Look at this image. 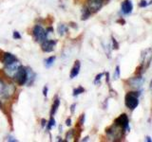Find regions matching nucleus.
Segmentation results:
<instances>
[{
  "instance_id": "1",
  "label": "nucleus",
  "mask_w": 152,
  "mask_h": 142,
  "mask_svg": "<svg viewBox=\"0 0 152 142\" xmlns=\"http://www.w3.org/2000/svg\"><path fill=\"white\" fill-rule=\"evenodd\" d=\"M151 61H152V49L151 47H148V49L142 51L140 65L136 68V74L142 75L144 72H145L146 69L149 67Z\"/></svg>"
},
{
  "instance_id": "32",
  "label": "nucleus",
  "mask_w": 152,
  "mask_h": 142,
  "mask_svg": "<svg viewBox=\"0 0 152 142\" xmlns=\"http://www.w3.org/2000/svg\"><path fill=\"white\" fill-rule=\"evenodd\" d=\"M41 122H42V124H41V125H42V127H45V126L47 125V121H46V120H42V121H41Z\"/></svg>"
},
{
  "instance_id": "21",
  "label": "nucleus",
  "mask_w": 152,
  "mask_h": 142,
  "mask_svg": "<svg viewBox=\"0 0 152 142\" xmlns=\"http://www.w3.org/2000/svg\"><path fill=\"white\" fill-rule=\"evenodd\" d=\"M119 78H120V66L117 65L116 68H115V73H114V75H113V79L118 80Z\"/></svg>"
},
{
  "instance_id": "19",
  "label": "nucleus",
  "mask_w": 152,
  "mask_h": 142,
  "mask_svg": "<svg viewBox=\"0 0 152 142\" xmlns=\"http://www.w3.org/2000/svg\"><path fill=\"white\" fill-rule=\"evenodd\" d=\"M84 92H85V88L82 87V86H78L77 88H74V89H73V93H72V95H73L74 97H77L78 95L82 94V93H84Z\"/></svg>"
},
{
  "instance_id": "33",
  "label": "nucleus",
  "mask_w": 152,
  "mask_h": 142,
  "mask_svg": "<svg viewBox=\"0 0 152 142\" xmlns=\"http://www.w3.org/2000/svg\"><path fill=\"white\" fill-rule=\"evenodd\" d=\"M106 80H107V83H109V73H106Z\"/></svg>"
},
{
  "instance_id": "15",
  "label": "nucleus",
  "mask_w": 152,
  "mask_h": 142,
  "mask_svg": "<svg viewBox=\"0 0 152 142\" xmlns=\"http://www.w3.org/2000/svg\"><path fill=\"white\" fill-rule=\"evenodd\" d=\"M59 105H60V99H55L54 102H53V104H52V106H51V111H50V116L51 117H53L55 115V113L57 112V110H58V108H59Z\"/></svg>"
},
{
  "instance_id": "22",
  "label": "nucleus",
  "mask_w": 152,
  "mask_h": 142,
  "mask_svg": "<svg viewBox=\"0 0 152 142\" xmlns=\"http://www.w3.org/2000/svg\"><path fill=\"white\" fill-rule=\"evenodd\" d=\"M104 73H100V74H98L96 77H95V79H94V84H100V82H101V79H102V77L104 76Z\"/></svg>"
},
{
  "instance_id": "36",
  "label": "nucleus",
  "mask_w": 152,
  "mask_h": 142,
  "mask_svg": "<svg viewBox=\"0 0 152 142\" xmlns=\"http://www.w3.org/2000/svg\"><path fill=\"white\" fill-rule=\"evenodd\" d=\"M117 22L118 23H121V24H125V20H122V19H121V20H118Z\"/></svg>"
},
{
  "instance_id": "29",
  "label": "nucleus",
  "mask_w": 152,
  "mask_h": 142,
  "mask_svg": "<svg viewBox=\"0 0 152 142\" xmlns=\"http://www.w3.org/2000/svg\"><path fill=\"white\" fill-rule=\"evenodd\" d=\"M66 126H70L71 125V120L69 117L66 120Z\"/></svg>"
},
{
  "instance_id": "20",
  "label": "nucleus",
  "mask_w": 152,
  "mask_h": 142,
  "mask_svg": "<svg viewBox=\"0 0 152 142\" xmlns=\"http://www.w3.org/2000/svg\"><path fill=\"white\" fill-rule=\"evenodd\" d=\"M55 125V120L53 118V117H50V120H49V122L47 123V130L48 131H50L52 129V127H53Z\"/></svg>"
},
{
  "instance_id": "28",
  "label": "nucleus",
  "mask_w": 152,
  "mask_h": 142,
  "mask_svg": "<svg viewBox=\"0 0 152 142\" xmlns=\"http://www.w3.org/2000/svg\"><path fill=\"white\" fill-rule=\"evenodd\" d=\"M48 90H49V89H48V86H45L44 89H43V94H44L45 97L48 96Z\"/></svg>"
},
{
  "instance_id": "31",
  "label": "nucleus",
  "mask_w": 152,
  "mask_h": 142,
  "mask_svg": "<svg viewBox=\"0 0 152 142\" xmlns=\"http://www.w3.org/2000/svg\"><path fill=\"white\" fill-rule=\"evenodd\" d=\"M75 106H76V104L74 103V104H72V105L70 106V111H71V113H74V110H75Z\"/></svg>"
},
{
  "instance_id": "4",
  "label": "nucleus",
  "mask_w": 152,
  "mask_h": 142,
  "mask_svg": "<svg viewBox=\"0 0 152 142\" xmlns=\"http://www.w3.org/2000/svg\"><path fill=\"white\" fill-rule=\"evenodd\" d=\"M32 34H33V37H34V39L37 42H40V43L47 40V37H48L46 30L39 25L34 26L33 30H32Z\"/></svg>"
},
{
  "instance_id": "9",
  "label": "nucleus",
  "mask_w": 152,
  "mask_h": 142,
  "mask_svg": "<svg viewBox=\"0 0 152 142\" xmlns=\"http://www.w3.org/2000/svg\"><path fill=\"white\" fill-rule=\"evenodd\" d=\"M127 83L130 87L135 88V89H139L142 85V83H144V78L142 77V75H137V77L130 78L127 80Z\"/></svg>"
},
{
  "instance_id": "10",
  "label": "nucleus",
  "mask_w": 152,
  "mask_h": 142,
  "mask_svg": "<svg viewBox=\"0 0 152 142\" xmlns=\"http://www.w3.org/2000/svg\"><path fill=\"white\" fill-rule=\"evenodd\" d=\"M56 41L55 40H45L44 42L41 43V49L45 52H50L53 51L54 47L56 46Z\"/></svg>"
},
{
  "instance_id": "2",
  "label": "nucleus",
  "mask_w": 152,
  "mask_h": 142,
  "mask_svg": "<svg viewBox=\"0 0 152 142\" xmlns=\"http://www.w3.org/2000/svg\"><path fill=\"white\" fill-rule=\"evenodd\" d=\"M141 96V91H131L126 93L125 97V104L126 106L133 111L139 105V97Z\"/></svg>"
},
{
  "instance_id": "25",
  "label": "nucleus",
  "mask_w": 152,
  "mask_h": 142,
  "mask_svg": "<svg viewBox=\"0 0 152 142\" xmlns=\"http://www.w3.org/2000/svg\"><path fill=\"white\" fill-rule=\"evenodd\" d=\"M148 6V3H147L146 0H141L140 3H139V7L140 8H145Z\"/></svg>"
},
{
  "instance_id": "17",
  "label": "nucleus",
  "mask_w": 152,
  "mask_h": 142,
  "mask_svg": "<svg viewBox=\"0 0 152 142\" xmlns=\"http://www.w3.org/2000/svg\"><path fill=\"white\" fill-rule=\"evenodd\" d=\"M58 32L60 35H64L68 32V28H66V26L64 25V24H60L58 26Z\"/></svg>"
},
{
  "instance_id": "18",
  "label": "nucleus",
  "mask_w": 152,
  "mask_h": 142,
  "mask_svg": "<svg viewBox=\"0 0 152 142\" xmlns=\"http://www.w3.org/2000/svg\"><path fill=\"white\" fill-rule=\"evenodd\" d=\"M54 61H55V56H51V57H49L46 61H45V65H46V67H50V66L53 64L54 63Z\"/></svg>"
},
{
  "instance_id": "24",
  "label": "nucleus",
  "mask_w": 152,
  "mask_h": 142,
  "mask_svg": "<svg viewBox=\"0 0 152 142\" xmlns=\"http://www.w3.org/2000/svg\"><path fill=\"white\" fill-rule=\"evenodd\" d=\"M84 122H85V114H82V115H81V117H80V118H79V120H78L77 126L78 127L82 126L84 124Z\"/></svg>"
},
{
  "instance_id": "27",
  "label": "nucleus",
  "mask_w": 152,
  "mask_h": 142,
  "mask_svg": "<svg viewBox=\"0 0 152 142\" xmlns=\"http://www.w3.org/2000/svg\"><path fill=\"white\" fill-rule=\"evenodd\" d=\"M13 38H14L15 40H17V39H21L20 33H19L18 31H13Z\"/></svg>"
},
{
  "instance_id": "6",
  "label": "nucleus",
  "mask_w": 152,
  "mask_h": 142,
  "mask_svg": "<svg viewBox=\"0 0 152 142\" xmlns=\"http://www.w3.org/2000/svg\"><path fill=\"white\" fill-rule=\"evenodd\" d=\"M20 63H19V61H15L13 62V63L10 64H7L5 65V68H4V72L6 74L7 77L9 78H14V76H15L17 70L19 68V66H20Z\"/></svg>"
},
{
  "instance_id": "13",
  "label": "nucleus",
  "mask_w": 152,
  "mask_h": 142,
  "mask_svg": "<svg viewBox=\"0 0 152 142\" xmlns=\"http://www.w3.org/2000/svg\"><path fill=\"white\" fill-rule=\"evenodd\" d=\"M80 68H81V63H80V61H76L75 62V64L74 65L72 66V68H71V71H70V75H69V77L70 79H73L75 78L76 76H77L80 72Z\"/></svg>"
},
{
  "instance_id": "12",
  "label": "nucleus",
  "mask_w": 152,
  "mask_h": 142,
  "mask_svg": "<svg viewBox=\"0 0 152 142\" xmlns=\"http://www.w3.org/2000/svg\"><path fill=\"white\" fill-rule=\"evenodd\" d=\"M15 61H17L16 57L14 55H12V53H9V52H3L1 60H0V62L3 63L5 65L12 64V63H13V62H15Z\"/></svg>"
},
{
  "instance_id": "5",
  "label": "nucleus",
  "mask_w": 152,
  "mask_h": 142,
  "mask_svg": "<svg viewBox=\"0 0 152 142\" xmlns=\"http://www.w3.org/2000/svg\"><path fill=\"white\" fill-rule=\"evenodd\" d=\"M114 124L118 125L119 127H121L123 130H125L126 133L129 132L130 127H129V120H128V117L126 114H122V115L119 116L115 120H114Z\"/></svg>"
},
{
  "instance_id": "37",
  "label": "nucleus",
  "mask_w": 152,
  "mask_h": 142,
  "mask_svg": "<svg viewBox=\"0 0 152 142\" xmlns=\"http://www.w3.org/2000/svg\"><path fill=\"white\" fill-rule=\"evenodd\" d=\"M150 88L152 89V80H151V82H150Z\"/></svg>"
},
{
  "instance_id": "7",
  "label": "nucleus",
  "mask_w": 152,
  "mask_h": 142,
  "mask_svg": "<svg viewBox=\"0 0 152 142\" xmlns=\"http://www.w3.org/2000/svg\"><path fill=\"white\" fill-rule=\"evenodd\" d=\"M14 80L19 85H24L27 82V69L26 67H24L23 65L19 66V68L17 70V72L14 76Z\"/></svg>"
},
{
  "instance_id": "35",
  "label": "nucleus",
  "mask_w": 152,
  "mask_h": 142,
  "mask_svg": "<svg viewBox=\"0 0 152 142\" xmlns=\"http://www.w3.org/2000/svg\"><path fill=\"white\" fill-rule=\"evenodd\" d=\"M88 139H89V137L88 136H86L84 139H82V141H88Z\"/></svg>"
},
{
  "instance_id": "3",
  "label": "nucleus",
  "mask_w": 152,
  "mask_h": 142,
  "mask_svg": "<svg viewBox=\"0 0 152 142\" xmlns=\"http://www.w3.org/2000/svg\"><path fill=\"white\" fill-rule=\"evenodd\" d=\"M106 133L110 138H113L114 140H116L117 138H122V137L125 136L126 131L123 130L121 127H119L118 125L113 123V125L108 127L106 130Z\"/></svg>"
},
{
  "instance_id": "30",
  "label": "nucleus",
  "mask_w": 152,
  "mask_h": 142,
  "mask_svg": "<svg viewBox=\"0 0 152 142\" xmlns=\"http://www.w3.org/2000/svg\"><path fill=\"white\" fill-rule=\"evenodd\" d=\"M7 140H8V141H13V142H16V141H17L16 139H14L12 136H8Z\"/></svg>"
},
{
  "instance_id": "11",
  "label": "nucleus",
  "mask_w": 152,
  "mask_h": 142,
  "mask_svg": "<svg viewBox=\"0 0 152 142\" xmlns=\"http://www.w3.org/2000/svg\"><path fill=\"white\" fill-rule=\"evenodd\" d=\"M121 11L125 15L130 14L133 11V4L131 0H125L121 5Z\"/></svg>"
},
{
  "instance_id": "38",
  "label": "nucleus",
  "mask_w": 152,
  "mask_h": 142,
  "mask_svg": "<svg viewBox=\"0 0 152 142\" xmlns=\"http://www.w3.org/2000/svg\"><path fill=\"white\" fill-rule=\"evenodd\" d=\"M0 109H2V103H1V101H0Z\"/></svg>"
},
{
  "instance_id": "14",
  "label": "nucleus",
  "mask_w": 152,
  "mask_h": 142,
  "mask_svg": "<svg viewBox=\"0 0 152 142\" xmlns=\"http://www.w3.org/2000/svg\"><path fill=\"white\" fill-rule=\"evenodd\" d=\"M26 69H27V82H26V83L28 85H31L33 83V82L35 80V74L31 70V67H26Z\"/></svg>"
},
{
  "instance_id": "34",
  "label": "nucleus",
  "mask_w": 152,
  "mask_h": 142,
  "mask_svg": "<svg viewBox=\"0 0 152 142\" xmlns=\"http://www.w3.org/2000/svg\"><path fill=\"white\" fill-rule=\"evenodd\" d=\"M146 141L147 142H152V139L150 136H146Z\"/></svg>"
},
{
  "instance_id": "16",
  "label": "nucleus",
  "mask_w": 152,
  "mask_h": 142,
  "mask_svg": "<svg viewBox=\"0 0 152 142\" xmlns=\"http://www.w3.org/2000/svg\"><path fill=\"white\" fill-rule=\"evenodd\" d=\"M90 15H91V12H90L89 9L85 6L82 9V20H87V19L89 18Z\"/></svg>"
},
{
  "instance_id": "23",
  "label": "nucleus",
  "mask_w": 152,
  "mask_h": 142,
  "mask_svg": "<svg viewBox=\"0 0 152 142\" xmlns=\"http://www.w3.org/2000/svg\"><path fill=\"white\" fill-rule=\"evenodd\" d=\"M111 41H112V49H119V44L116 41V39L114 37H111Z\"/></svg>"
},
{
  "instance_id": "8",
  "label": "nucleus",
  "mask_w": 152,
  "mask_h": 142,
  "mask_svg": "<svg viewBox=\"0 0 152 142\" xmlns=\"http://www.w3.org/2000/svg\"><path fill=\"white\" fill-rule=\"evenodd\" d=\"M103 5H104V0H88L87 4H86V7L89 9L90 12L94 13L100 11L102 9Z\"/></svg>"
},
{
  "instance_id": "26",
  "label": "nucleus",
  "mask_w": 152,
  "mask_h": 142,
  "mask_svg": "<svg viewBox=\"0 0 152 142\" xmlns=\"http://www.w3.org/2000/svg\"><path fill=\"white\" fill-rule=\"evenodd\" d=\"M5 89V83H3V80L0 79V95H2Z\"/></svg>"
}]
</instances>
